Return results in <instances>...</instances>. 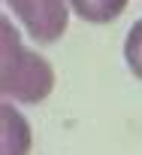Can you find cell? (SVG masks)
I'll use <instances>...</instances> for the list:
<instances>
[{
	"instance_id": "1",
	"label": "cell",
	"mask_w": 142,
	"mask_h": 155,
	"mask_svg": "<svg viewBox=\"0 0 142 155\" xmlns=\"http://www.w3.org/2000/svg\"><path fill=\"white\" fill-rule=\"evenodd\" d=\"M0 40H3V52H0V91L6 97H15L18 104H39L51 94L54 88V70L45 58L36 52L24 49L18 31L12 28L9 18L0 21Z\"/></svg>"
},
{
	"instance_id": "2",
	"label": "cell",
	"mask_w": 142,
	"mask_h": 155,
	"mask_svg": "<svg viewBox=\"0 0 142 155\" xmlns=\"http://www.w3.org/2000/svg\"><path fill=\"white\" fill-rule=\"evenodd\" d=\"M6 6L39 46L57 43L69 21V0H6Z\"/></svg>"
},
{
	"instance_id": "3",
	"label": "cell",
	"mask_w": 142,
	"mask_h": 155,
	"mask_svg": "<svg viewBox=\"0 0 142 155\" xmlns=\"http://www.w3.org/2000/svg\"><path fill=\"white\" fill-rule=\"evenodd\" d=\"M27 149H30V125L12 104H3V155H27Z\"/></svg>"
},
{
	"instance_id": "4",
	"label": "cell",
	"mask_w": 142,
	"mask_h": 155,
	"mask_svg": "<svg viewBox=\"0 0 142 155\" xmlns=\"http://www.w3.org/2000/svg\"><path fill=\"white\" fill-rule=\"evenodd\" d=\"M69 9H73L82 21L109 25V21H115L127 9V0H69Z\"/></svg>"
},
{
	"instance_id": "5",
	"label": "cell",
	"mask_w": 142,
	"mask_h": 155,
	"mask_svg": "<svg viewBox=\"0 0 142 155\" xmlns=\"http://www.w3.org/2000/svg\"><path fill=\"white\" fill-rule=\"evenodd\" d=\"M124 61L136 79H142V18L130 28V34L124 40Z\"/></svg>"
}]
</instances>
